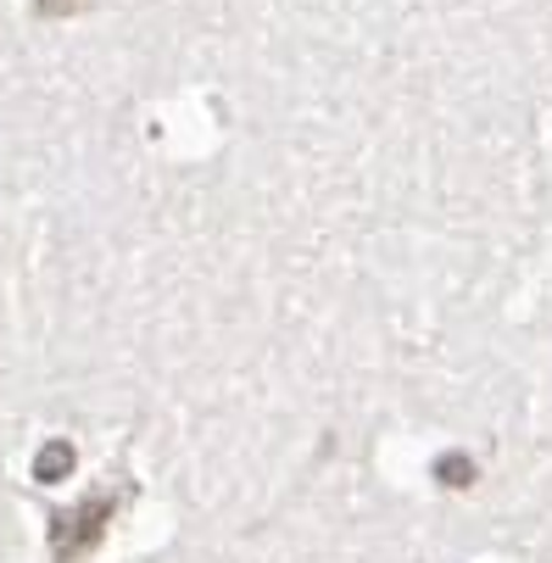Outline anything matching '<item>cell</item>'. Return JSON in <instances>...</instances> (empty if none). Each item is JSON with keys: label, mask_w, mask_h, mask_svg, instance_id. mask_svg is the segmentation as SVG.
Segmentation results:
<instances>
[{"label": "cell", "mask_w": 552, "mask_h": 563, "mask_svg": "<svg viewBox=\"0 0 552 563\" xmlns=\"http://www.w3.org/2000/svg\"><path fill=\"white\" fill-rule=\"evenodd\" d=\"M112 508H118V497H96V503H78L73 514H56V525H51V547H56V563H73V558H85V552H90V547L101 541V530H107Z\"/></svg>", "instance_id": "obj_1"}, {"label": "cell", "mask_w": 552, "mask_h": 563, "mask_svg": "<svg viewBox=\"0 0 552 563\" xmlns=\"http://www.w3.org/2000/svg\"><path fill=\"white\" fill-rule=\"evenodd\" d=\"M67 468H73V446H67V441L45 446V452H40V463H34V474H40V479H62Z\"/></svg>", "instance_id": "obj_2"}, {"label": "cell", "mask_w": 552, "mask_h": 563, "mask_svg": "<svg viewBox=\"0 0 552 563\" xmlns=\"http://www.w3.org/2000/svg\"><path fill=\"white\" fill-rule=\"evenodd\" d=\"M90 0H34V12L40 18H73V12H85Z\"/></svg>", "instance_id": "obj_3"}, {"label": "cell", "mask_w": 552, "mask_h": 563, "mask_svg": "<svg viewBox=\"0 0 552 563\" xmlns=\"http://www.w3.org/2000/svg\"><path fill=\"white\" fill-rule=\"evenodd\" d=\"M441 479H446V486H468V479H475V463L446 457V463H441Z\"/></svg>", "instance_id": "obj_4"}]
</instances>
